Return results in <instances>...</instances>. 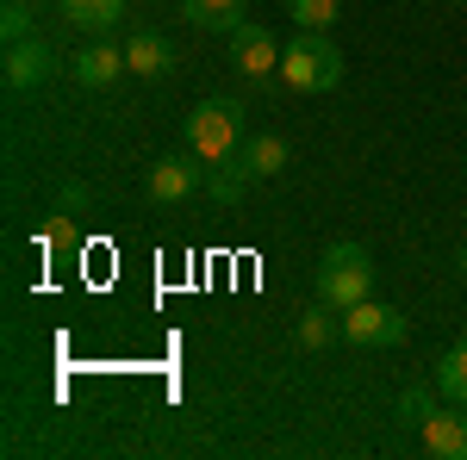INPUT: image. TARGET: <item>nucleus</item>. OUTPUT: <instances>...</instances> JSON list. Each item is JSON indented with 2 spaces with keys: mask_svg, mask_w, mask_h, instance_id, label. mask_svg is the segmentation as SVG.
Masks as SVG:
<instances>
[{
  "mask_svg": "<svg viewBox=\"0 0 467 460\" xmlns=\"http://www.w3.org/2000/svg\"><path fill=\"white\" fill-rule=\"evenodd\" d=\"M250 169H244V156H231V162H218V175H213V199L218 206H231V199H244L250 193Z\"/></svg>",
  "mask_w": 467,
  "mask_h": 460,
  "instance_id": "16",
  "label": "nucleus"
},
{
  "mask_svg": "<svg viewBox=\"0 0 467 460\" xmlns=\"http://www.w3.org/2000/svg\"><path fill=\"white\" fill-rule=\"evenodd\" d=\"M337 330H343V312H337L330 299H318V305H312V312L299 318V349H324V342H330Z\"/></svg>",
  "mask_w": 467,
  "mask_h": 460,
  "instance_id": "14",
  "label": "nucleus"
},
{
  "mask_svg": "<svg viewBox=\"0 0 467 460\" xmlns=\"http://www.w3.org/2000/svg\"><path fill=\"white\" fill-rule=\"evenodd\" d=\"M244 107H231V100H200V107L187 112V156L193 162H206V169H218V162H231L237 149H244Z\"/></svg>",
  "mask_w": 467,
  "mask_h": 460,
  "instance_id": "1",
  "label": "nucleus"
},
{
  "mask_svg": "<svg viewBox=\"0 0 467 460\" xmlns=\"http://www.w3.org/2000/svg\"><path fill=\"white\" fill-rule=\"evenodd\" d=\"M231 69H244V75H275L281 69V44H275V32L268 26H255V19H244L237 32H231Z\"/></svg>",
  "mask_w": 467,
  "mask_h": 460,
  "instance_id": "5",
  "label": "nucleus"
},
{
  "mask_svg": "<svg viewBox=\"0 0 467 460\" xmlns=\"http://www.w3.org/2000/svg\"><path fill=\"white\" fill-rule=\"evenodd\" d=\"M125 69H131V63H125V50L107 44V37H94V44L75 56V81H81V87H112Z\"/></svg>",
  "mask_w": 467,
  "mask_h": 460,
  "instance_id": "8",
  "label": "nucleus"
},
{
  "mask_svg": "<svg viewBox=\"0 0 467 460\" xmlns=\"http://www.w3.org/2000/svg\"><path fill=\"white\" fill-rule=\"evenodd\" d=\"M399 411H405V417H431L436 404L424 398V392H405V398H399Z\"/></svg>",
  "mask_w": 467,
  "mask_h": 460,
  "instance_id": "19",
  "label": "nucleus"
},
{
  "mask_svg": "<svg viewBox=\"0 0 467 460\" xmlns=\"http://www.w3.org/2000/svg\"><path fill=\"white\" fill-rule=\"evenodd\" d=\"M57 75V50L44 37H26V44H6V87L26 94V87H44Z\"/></svg>",
  "mask_w": 467,
  "mask_h": 460,
  "instance_id": "6",
  "label": "nucleus"
},
{
  "mask_svg": "<svg viewBox=\"0 0 467 460\" xmlns=\"http://www.w3.org/2000/svg\"><path fill=\"white\" fill-rule=\"evenodd\" d=\"M144 193L156 206H181L187 193H200V169H193L187 156H156L150 175H144Z\"/></svg>",
  "mask_w": 467,
  "mask_h": 460,
  "instance_id": "7",
  "label": "nucleus"
},
{
  "mask_svg": "<svg viewBox=\"0 0 467 460\" xmlns=\"http://www.w3.org/2000/svg\"><path fill=\"white\" fill-rule=\"evenodd\" d=\"M436 392H442L449 404H467V342L436 361Z\"/></svg>",
  "mask_w": 467,
  "mask_h": 460,
  "instance_id": "15",
  "label": "nucleus"
},
{
  "mask_svg": "<svg viewBox=\"0 0 467 460\" xmlns=\"http://www.w3.org/2000/svg\"><path fill=\"white\" fill-rule=\"evenodd\" d=\"M57 6H63V19H75L81 32H94V37H107L125 19V0H57Z\"/></svg>",
  "mask_w": 467,
  "mask_h": 460,
  "instance_id": "13",
  "label": "nucleus"
},
{
  "mask_svg": "<svg viewBox=\"0 0 467 460\" xmlns=\"http://www.w3.org/2000/svg\"><path fill=\"white\" fill-rule=\"evenodd\" d=\"M237 156H244V169H250L255 180H268V175L287 169V138H275V131H250Z\"/></svg>",
  "mask_w": 467,
  "mask_h": 460,
  "instance_id": "12",
  "label": "nucleus"
},
{
  "mask_svg": "<svg viewBox=\"0 0 467 460\" xmlns=\"http://www.w3.org/2000/svg\"><path fill=\"white\" fill-rule=\"evenodd\" d=\"M125 63L144 75V81H156V75H169V69H175V44H169L162 32H138L131 44H125Z\"/></svg>",
  "mask_w": 467,
  "mask_h": 460,
  "instance_id": "11",
  "label": "nucleus"
},
{
  "mask_svg": "<svg viewBox=\"0 0 467 460\" xmlns=\"http://www.w3.org/2000/svg\"><path fill=\"white\" fill-rule=\"evenodd\" d=\"M424 448H431L436 460H467V417L431 411V417H424Z\"/></svg>",
  "mask_w": 467,
  "mask_h": 460,
  "instance_id": "9",
  "label": "nucleus"
},
{
  "mask_svg": "<svg viewBox=\"0 0 467 460\" xmlns=\"http://www.w3.org/2000/svg\"><path fill=\"white\" fill-rule=\"evenodd\" d=\"M343 336H349L356 349H399V342L411 336V323H405V312H393V305L361 299V305L343 312Z\"/></svg>",
  "mask_w": 467,
  "mask_h": 460,
  "instance_id": "4",
  "label": "nucleus"
},
{
  "mask_svg": "<svg viewBox=\"0 0 467 460\" xmlns=\"http://www.w3.org/2000/svg\"><path fill=\"white\" fill-rule=\"evenodd\" d=\"M181 19H193L200 32H237L250 19V0H181Z\"/></svg>",
  "mask_w": 467,
  "mask_h": 460,
  "instance_id": "10",
  "label": "nucleus"
},
{
  "mask_svg": "<svg viewBox=\"0 0 467 460\" xmlns=\"http://www.w3.org/2000/svg\"><path fill=\"white\" fill-rule=\"evenodd\" d=\"M455 261H462V274H467V249H462V255H455Z\"/></svg>",
  "mask_w": 467,
  "mask_h": 460,
  "instance_id": "20",
  "label": "nucleus"
},
{
  "mask_svg": "<svg viewBox=\"0 0 467 460\" xmlns=\"http://www.w3.org/2000/svg\"><path fill=\"white\" fill-rule=\"evenodd\" d=\"M281 75H287L293 94H330L343 81V56H337V44L324 32H299L281 50Z\"/></svg>",
  "mask_w": 467,
  "mask_h": 460,
  "instance_id": "2",
  "label": "nucleus"
},
{
  "mask_svg": "<svg viewBox=\"0 0 467 460\" xmlns=\"http://www.w3.org/2000/svg\"><path fill=\"white\" fill-rule=\"evenodd\" d=\"M374 292V261L361 243H330L318 261V299H330L337 312H349Z\"/></svg>",
  "mask_w": 467,
  "mask_h": 460,
  "instance_id": "3",
  "label": "nucleus"
},
{
  "mask_svg": "<svg viewBox=\"0 0 467 460\" xmlns=\"http://www.w3.org/2000/svg\"><path fill=\"white\" fill-rule=\"evenodd\" d=\"M0 32H6V44H26V37H32V6H26V0H6Z\"/></svg>",
  "mask_w": 467,
  "mask_h": 460,
  "instance_id": "18",
  "label": "nucleus"
},
{
  "mask_svg": "<svg viewBox=\"0 0 467 460\" xmlns=\"http://www.w3.org/2000/svg\"><path fill=\"white\" fill-rule=\"evenodd\" d=\"M287 13H293L299 32H330L343 6H337V0H287Z\"/></svg>",
  "mask_w": 467,
  "mask_h": 460,
  "instance_id": "17",
  "label": "nucleus"
}]
</instances>
